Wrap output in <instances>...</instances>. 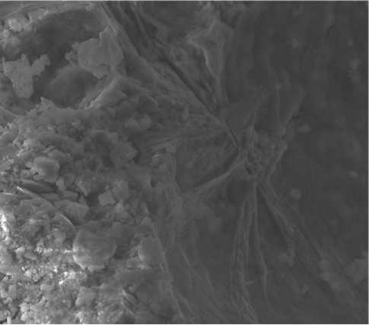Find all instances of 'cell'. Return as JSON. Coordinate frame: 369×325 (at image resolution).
I'll return each instance as SVG.
<instances>
[{
  "label": "cell",
  "mask_w": 369,
  "mask_h": 325,
  "mask_svg": "<svg viewBox=\"0 0 369 325\" xmlns=\"http://www.w3.org/2000/svg\"><path fill=\"white\" fill-rule=\"evenodd\" d=\"M73 255L77 264L83 268L95 270L105 265L111 255V247L104 238L81 230L75 238Z\"/></svg>",
  "instance_id": "1"
},
{
  "label": "cell",
  "mask_w": 369,
  "mask_h": 325,
  "mask_svg": "<svg viewBox=\"0 0 369 325\" xmlns=\"http://www.w3.org/2000/svg\"><path fill=\"white\" fill-rule=\"evenodd\" d=\"M7 72L20 96L27 98L33 94V72L25 62H17L8 67Z\"/></svg>",
  "instance_id": "2"
},
{
  "label": "cell",
  "mask_w": 369,
  "mask_h": 325,
  "mask_svg": "<svg viewBox=\"0 0 369 325\" xmlns=\"http://www.w3.org/2000/svg\"><path fill=\"white\" fill-rule=\"evenodd\" d=\"M33 168L38 177L45 182L55 183L58 179L60 165L55 159L38 157L34 160Z\"/></svg>",
  "instance_id": "3"
},
{
  "label": "cell",
  "mask_w": 369,
  "mask_h": 325,
  "mask_svg": "<svg viewBox=\"0 0 369 325\" xmlns=\"http://www.w3.org/2000/svg\"><path fill=\"white\" fill-rule=\"evenodd\" d=\"M291 195H293L296 199H298V197H299L300 196H301V195H300V193L297 192L296 190L291 192Z\"/></svg>",
  "instance_id": "4"
}]
</instances>
